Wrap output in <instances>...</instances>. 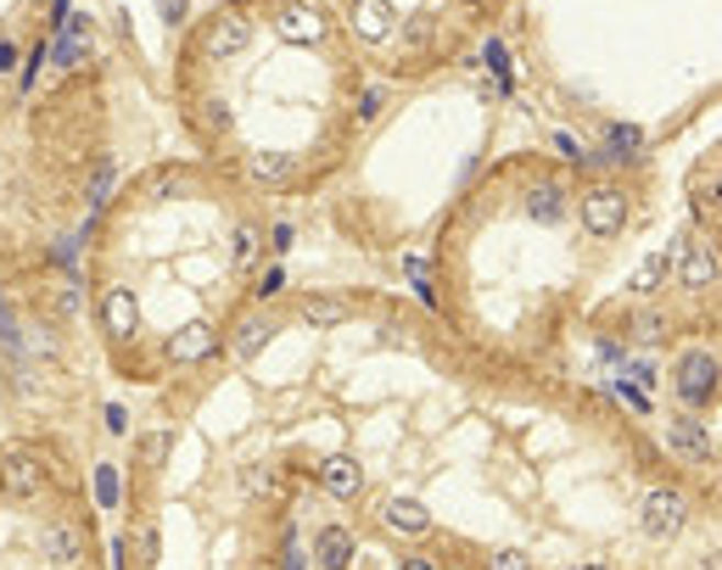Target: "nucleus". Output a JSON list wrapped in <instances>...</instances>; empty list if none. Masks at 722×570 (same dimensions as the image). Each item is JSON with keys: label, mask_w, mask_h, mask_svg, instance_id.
I'll return each mask as SVG.
<instances>
[{"label": "nucleus", "mask_w": 722, "mask_h": 570, "mask_svg": "<svg viewBox=\"0 0 722 570\" xmlns=\"http://www.w3.org/2000/svg\"><path fill=\"white\" fill-rule=\"evenodd\" d=\"M465 7H481V0H465Z\"/></svg>", "instance_id": "79ce46f5"}, {"label": "nucleus", "mask_w": 722, "mask_h": 570, "mask_svg": "<svg viewBox=\"0 0 722 570\" xmlns=\"http://www.w3.org/2000/svg\"><path fill=\"white\" fill-rule=\"evenodd\" d=\"M320 481H325V492L342 498V503H353L358 492H365V470H358L353 454H331V459L320 465Z\"/></svg>", "instance_id": "1a4fd4ad"}, {"label": "nucleus", "mask_w": 722, "mask_h": 570, "mask_svg": "<svg viewBox=\"0 0 722 570\" xmlns=\"http://www.w3.org/2000/svg\"><path fill=\"white\" fill-rule=\"evenodd\" d=\"M526 208H532V219H537V224H560V219H566V197H560V185H537Z\"/></svg>", "instance_id": "6ab92c4d"}, {"label": "nucleus", "mask_w": 722, "mask_h": 570, "mask_svg": "<svg viewBox=\"0 0 722 570\" xmlns=\"http://www.w3.org/2000/svg\"><path fill=\"white\" fill-rule=\"evenodd\" d=\"M253 45V12H219V23L208 29V51L213 56H241V51H247Z\"/></svg>", "instance_id": "39448f33"}, {"label": "nucleus", "mask_w": 722, "mask_h": 570, "mask_svg": "<svg viewBox=\"0 0 722 570\" xmlns=\"http://www.w3.org/2000/svg\"><path fill=\"white\" fill-rule=\"evenodd\" d=\"M678 392H684L689 409H700V403L717 398V358H711V353H689V358L678 364Z\"/></svg>", "instance_id": "20e7f679"}, {"label": "nucleus", "mask_w": 722, "mask_h": 570, "mask_svg": "<svg viewBox=\"0 0 722 570\" xmlns=\"http://www.w3.org/2000/svg\"><path fill=\"white\" fill-rule=\"evenodd\" d=\"M684 286L689 291H706V286H717V275H722V258H717V241H689L684 246Z\"/></svg>", "instance_id": "0eeeda50"}, {"label": "nucleus", "mask_w": 722, "mask_h": 570, "mask_svg": "<svg viewBox=\"0 0 722 570\" xmlns=\"http://www.w3.org/2000/svg\"><path fill=\"white\" fill-rule=\"evenodd\" d=\"M56 313H63V320H74V313H79V291L74 286H56Z\"/></svg>", "instance_id": "c756f323"}, {"label": "nucleus", "mask_w": 722, "mask_h": 570, "mask_svg": "<svg viewBox=\"0 0 722 570\" xmlns=\"http://www.w3.org/2000/svg\"><path fill=\"white\" fill-rule=\"evenodd\" d=\"M684 521H689V503H684V492L660 487V492H649V498H644V515H638L644 537L667 543V537H678V532H684Z\"/></svg>", "instance_id": "f03ea898"}, {"label": "nucleus", "mask_w": 722, "mask_h": 570, "mask_svg": "<svg viewBox=\"0 0 722 570\" xmlns=\"http://www.w3.org/2000/svg\"><path fill=\"white\" fill-rule=\"evenodd\" d=\"M275 29H280V40H291V45H314V40L325 34V18H320L314 7H303V0H291V7H280Z\"/></svg>", "instance_id": "9d476101"}, {"label": "nucleus", "mask_w": 722, "mask_h": 570, "mask_svg": "<svg viewBox=\"0 0 722 570\" xmlns=\"http://www.w3.org/2000/svg\"><path fill=\"white\" fill-rule=\"evenodd\" d=\"M314 554H320V570H347L353 554H358V543H353L347 526H325V532L314 537Z\"/></svg>", "instance_id": "4468645a"}, {"label": "nucleus", "mask_w": 722, "mask_h": 570, "mask_svg": "<svg viewBox=\"0 0 722 570\" xmlns=\"http://www.w3.org/2000/svg\"><path fill=\"white\" fill-rule=\"evenodd\" d=\"M112 185H118V174H112V163H101V168H96V179H90V208H96V213L112 202Z\"/></svg>", "instance_id": "b1692460"}, {"label": "nucleus", "mask_w": 722, "mask_h": 570, "mask_svg": "<svg viewBox=\"0 0 722 570\" xmlns=\"http://www.w3.org/2000/svg\"><path fill=\"white\" fill-rule=\"evenodd\" d=\"M213 347H219V331H213L208 320H191L186 331L168 336V358H174V364H202Z\"/></svg>", "instance_id": "6e6552de"}, {"label": "nucleus", "mask_w": 722, "mask_h": 570, "mask_svg": "<svg viewBox=\"0 0 722 570\" xmlns=\"http://www.w3.org/2000/svg\"><path fill=\"white\" fill-rule=\"evenodd\" d=\"M488 570H532V565H526V554H521V548H499V554L488 559Z\"/></svg>", "instance_id": "cd10ccee"}, {"label": "nucleus", "mask_w": 722, "mask_h": 570, "mask_svg": "<svg viewBox=\"0 0 722 570\" xmlns=\"http://www.w3.org/2000/svg\"><path fill=\"white\" fill-rule=\"evenodd\" d=\"M555 146H560V157H566V163H582V157H588V152H582L571 135H555Z\"/></svg>", "instance_id": "473e14b6"}, {"label": "nucleus", "mask_w": 722, "mask_h": 570, "mask_svg": "<svg viewBox=\"0 0 722 570\" xmlns=\"http://www.w3.org/2000/svg\"><path fill=\"white\" fill-rule=\"evenodd\" d=\"M403 570H437L432 559H403Z\"/></svg>", "instance_id": "4c0bfd02"}, {"label": "nucleus", "mask_w": 722, "mask_h": 570, "mask_svg": "<svg viewBox=\"0 0 722 570\" xmlns=\"http://www.w3.org/2000/svg\"><path fill=\"white\" fill-rule=\"evenodd\" d=\"M253 252H258V235H253V230H241V235H235V258H241V264H247V258H253Z\"/></svg>", "instance_id": "2f4dec72"}, {"label": "nucleus", "mask_w": 722, "mask_h": 570, "mask_svg": "<svg viewBox=\"0 0 722 570\" xmlns=\"http://www.w3.org/2000/svg\"><path fill=\"white\" fill-rule=\"evenodd\" d=\"M157 12H163L168 29H179V23H186V12H191V0H157Z\"/></svg>", "instance_id": "c85d7f7f"}, {"label": "nucleus", "mask_w": 722, "mask_h": 570, "mask_svg": "<svg viewBox=\"0 0 722 570\" xmlns=\"http://www.w3.org/2000/svg\"><path fill=\"white\" fill-rule=\"evenodd\" d=\"M0 68H12V45L7 40H0Z\"/></svg>", "instance_id": "58836bf2"}, {"label": "nucleus", "mask_w": 722, "mask_h": 570, "mask_svg": "<svg viewBox=\"0 0 722 570\" xmlns=\"http://www.w3.org/2000/svg\"><path fill=\"white\" fill-rule=\"evenodd\" d=\"M622 224H627V197L617 185H593L582 197V230L599 235V241H611V235H622Z\"/></svg>", "instance_id": "f257e3e1"}, {"label": "nucleus", "mask_w": 722, "mask_h": 570, "mask_svg": "<svg viewBox=\"0 0 722 570\" xmlns=\"http://www.w3.org/2000/svg\"><path fill=\"white\" fill-rule=\"evenodd\" d=\"M286 168H291L286 152H253V157H247V174H253V179H286Z\"/></svg>", "instance_id": "412c9836"}, {"label": "nucleus", "mask_w": 722, "mask_h": 570, "mask_svg": "<svg viewBox=\"0 0 722 570\" xmlns=\"http://www.w3.org/2000/svg\"><path fill=\"white\" fill-rule=\"evenodd\" d=\"M40 487H45V465L29 448H12L7 459H0V492L7 498H34Z\"/></svg>", "instance_id": "7ed1b4c3"}, {"label": "nucleus", "mask_w": 722, "mask_h": 570, "mask_svg": "<svg viewBox=\"0 0 722 570\" xmlns=\"http://www.w3.org/2000/svg\"><path fill=\"white\" fill-rule=\"evenodd\" d=\"M353 29L365 34V40H387V34L398 29L392 0H353Z\"/></svg>", "instance_id": "ddd939ff"}, {"label": "nucleus", "mask_w": 722, "mask_h": 570, "mask_svg": "<svg viewBox=\"0 0 722 570\" xmlns=\"http://www.w3.org/2000/svg\"><path fill=\"white\" fill-rule=\"evenodd\" d=\"M163 454H168V436H146V442H141V459H146V465H163Z\"/></svg>", "instance_id": "7c9ffc66"}, {"label": "nucleus", "mask_w": 722, "mask_h": 570, "mask_svg": "<svg viewBox=\"0 0 722 570\" xmlns=\"http://www.w3.org/2000/svg\"><path fill=\"white\" fill-rule=\"evenodd\" d=\"M303 320L320 325V331H336V325H347V302H336V297H309V302H303Z\"/></svg>", "instance_id": "a211bd4d"}, {"label": "nucleus", "mask_w": 722, "mask_h": 570, "mask_svg": "<svg viewBox=\"0 0 722 570\" xmlns=\"http://www.w3.org/2000/svg\"><path fill=\"white\" fill-rule=\"evenodd\" d=\"M269 342H275V320H264V313H247V320L235 325V353L241 358H258Z\"/></svg>", "instance_id": "dca6fc26"}, {"label": "nucleus", "mask_w": 722, "mask_h": 570, "mask_svg": "<svg viewBox=\"0 0 722 570\" xmlns=\"http://www.w3.org/2000/svg\"><path fill=\"white\" fill-rule=\"evenodd\" d=\"M90 51V18H63V40H56V62L63 68H74V62H85Z\"/></svg>", "instance_id": "f3484780"}, {"label": "nucleus", "mask_w": 722, "mask_h": 570, "mask_svg": "<svg viewBox=\"0 0 722 570\" xmlns=\"http://www.w3.org/2000/svg\"><path fill=\"white\" fill-rule=\"evenodd\" d=\"M638 141H644V135L633 130V123H617V130L606 135V146H611V157H627V152H633Z\"/></svg>", "instance_id": "393cba45"}, {"label": "nucleus", "mask_w": 722, "mask_h": 570, "mask_svg": "<svg viewBox=\"0 0 722 570\" xmlns=\"http://www.w3.org/2000/svg\"><path fill=\"white\" fill-rule=\"evenodd\" d=\"M403 275L414 280V291H420V302H437V291H432V269H426V258H414V252H403Z\"/></svg>", "instance_id": "4be33fe9"}, {"label": "nucleus", "mask_w": 722, "mask_h": 570, "mask_svg": "<svg viewBox=\"0 0 722 570\" xmlns=\"http://www.w3.org/2000/svg\"><path fill=\"white\" fill-rule=\"evenodd\" d=\"M387 107V90H365V107H358V112H365V118H376Z\"/></svg>", "instance_id": "f704fd0d"}, {"label": "nucleus", "mask_w": 722, "mask_h": 570, "mask_svg": "<svg viewBox=\"0 0 722 570\" xmlns=\"http://www.w3.org/2000/svg\"><path fill=\"white\" fill-rule=\"evenodd\" d=\"M101 320H107L112 336H135V331H141V302L130 297V286H112V291L101 297Z\"/></svg>", "instance_id": "f8f14e48"}, {"label": "nucleus", "mask_w": 722, "mask_h": 570, "mask_svg": "<svg viewBox=\"0 0 722 570\" xmlns=\"http://www.w3.org/2000/svg\"><path fill=\"white\" fill-rule=\"evenodd\" d=\"M667 442H673L684 459H711V431H706V420H695V414H673V420H667Z\"/></svg>", "instance_id": "9b49d317"}, {"label": "nucleus", "mask_w": 722, "mask_h": 570, "mask_svg": "<svg viewBox=\"0 0 722 570\" xmlns=\"http://www.w3.org/2000/svg\"><path fill=\"white\" fill-rule=\"evenodd\" d=\"M617 398H622V403H633V409H649V403H644V392H638V387H617Z\"/></svg>", "instance_id": "e433bc0d"}, {"label": "nucleus", "mask_w": 722, "mask_h": 570, "mask_svg": "<svg viewBox=\"0 0 722 570\" xmlns=\"http://www.w3.org/2000/svg\"><path fill=\"white\" fill-rule=\"evenodd\" d=\"M208 123H213V130H230V107H224V101H208Z\"/></svg>", "instance_id": "72a5a7b5"}, {"label": "nucleus", "mask_w": 722, "mask_h": 570, "mask_svg": "<svg viewBox=\"0 0 722 570\" xmlns=\"http://www.w3.org/2000/svg\"><path fill=\"white\" fill-rule=\"evenodd\" d=\"M660 275H667V258H660V252H649V258L638 264V275H633V291H638V297H649V291L660 286Z\"/></svg>", "instance_id": "5701e85b"}, {"label": "nucleus", "mask_w": 722, "mask_h": 570, "mask_svg": "<svg viewBox=\"0 0 722 570\" xmlns=\"http://www.w3.org/2000/svg\"><path fill=\"white\" fill-rule=\"evenodd\" d=\"M700 570H717V554H706V559H700Z\"/></svg>", "instance_id": "ea45409f"}, {"label": "nucleus", "mask_w": 722, "mask_h": 570, "mask_svg": "<svg viewBox=\"0 0 722 570\" xmlns=\"http://www.w3.org/2000/svg\"><path fill=\"white\" fill-rule=\"evenodd\" d=\"M40 554H45L56 570H68V565H79V554H85V537H79L68 521H45V526H40Z\"/></svg>", "instance_id": "423d86ee"}, {"label": "nucleus", "mask_w": 722, "mask_h": 570, "mask_svg": "<svg viewBox=\"0 0 722 570\" xmlns=\"http://www.w3.org/2000/svg\"><path fill=\"white\" fill-rule=\"evenodd\" d=\"M241 481H247V492H264V498L275 492V470H269V465H253V470L241 476Z\"/></svg>", "instance_id": "bb28decb"}, {"label": "nucleus", "mask_w": 722, "mask_h": 570, "mask_svg": "<svg viewBox=\"0 0 722 570\" xmlns=\"http://www.w3.org/2000/svg\"><path fill=\"white\" fill-rule=\"evenodd\" d=\"M280 286H286V275H280V269H269V275H264V286H258V297H275Z\"/></svg>", "instance_id": "c9c22d12"}, {"label": "nucleus", "mask_w": 722, "mask_h": 570, "mask_svg": "<svg viewBox=\"0 0 722 570\" xmlns=\"http://www.w3.org/2000/svg\"><path fill=\"white\" fill-rule=\"evenodd\" d=\"M96 498L107 503V510L118 503V470H112V465H101V470H96Z\"/></svg>", "instance_id": "a878e982"}, {"label": "nucleus", "mask_w": 722, "mask_h": 570, "mask_svg": "<svg viewBox=\"0 0 722 570\" xmlns=\"http://www.w3.org/2000/svg\"><path fill=\"white\" fill-rule=\"evenodd\" d=\"M381 521L403 537H420V532H432V515H426V503H414V498H387V510Z\"/></svg>", "instance_id": "2eb2a0df"}, {"label": "nucleus", "mask_w": 722, "mask_h": 570, "mask_svg": "<svg viewBox=\"0 0 722 570\" xmlns=\"http://www.w3.org/2000/svg\"><path fill=\"white\" fill-rule=\"evenodd\" d=\"M582 570H606V565H582Z\"/></svg>", "instance_id": "a19ab883"}, {"label": "nucleus", "mask_w": 722, "mask_h": 570, "mask_svg": "<svg viewBox=\"0 0 722 570\" xmlns=\"http://www.w3.org/2000/svg\"><path fill=\"white\" fill-rule=\"evenodd\" d=\"M135 559H141L146 570L163 559V537H157V521H152V515H141V521H135Z\"/></svg>", "instance_id": "aec40b11"}]
</instances>
